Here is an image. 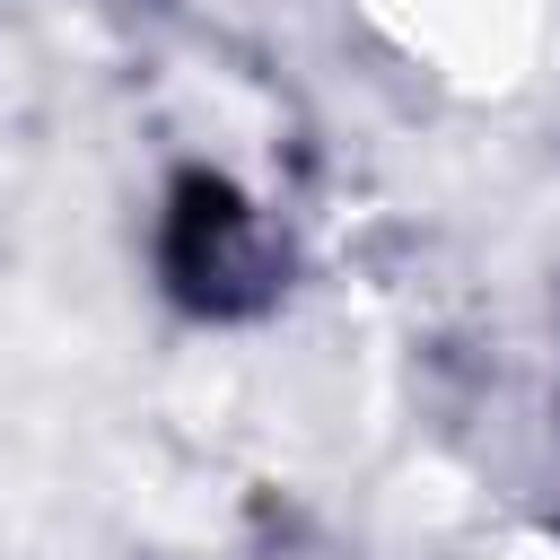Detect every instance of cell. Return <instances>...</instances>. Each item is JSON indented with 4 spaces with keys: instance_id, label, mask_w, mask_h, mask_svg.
Segmentation results:
<instances>
[{
    "instance_id": "6da1fadb",
    "label": "cell",
    "mask_w": 560,
    "mask_h": 560,
    "mask_svg": "<svg viewBox=\"0 0 560 560\" xmlns=\"http://www.w3.org/2000/svg\"><path fill=\"white\" fill-rule=\"evenodd\" d=\"M166 271H175L192 298H228L236 280H254V271H262L254 210H245L228 184L192 175V184L175 192V219H166Z\"/></svg>"
}]
</instances>
